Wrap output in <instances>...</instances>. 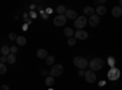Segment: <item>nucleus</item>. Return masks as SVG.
<instances>
[{
  "instance_id": "obj_14",
  "label": "nucleus",
  "mask_w": 122,
  "mask_h": 90,
  "mask_svg": "<svg viewBox=\"0 0 122 90\" xmlns=\"http://www.w3.org/2000/svg\"><path fill=\"white\" fill-rule=\"evenodd\" d=\"M6 60H7V63H10V65H14L15 62H16V55L15 54H9L7 56H6Z\"/></svg>"
},
{
  "instance_id": "obj_10",
  "label": "nucleus",
  "mask_w": 122,
  "mask_h": 90,
  "mask_svg": "<svg viewBox=\"0 0 122 90\" xmlns=\"http://www.w3.org/2000/svg\"><path fill=\"white\" fill-rule=\"evenodd\" d=\"M66 18H70V19H76L77 18V12L75 11V10H66Z\"/></svg>"
},
{
  "instance_id": "obj_32",
  "label": "nucleus",
  "mask_w": 122,
  "mask_h": 90,
  "mask_svg": "<svg viewBox=\"0 0 122 90\" xmlns=\"http://www.w3.org/2000/svg\"><path fill=\"white\" fill-rule=\"evenodd\" d=\"M46 12H48V14H51V12H53V10L50 9V7H48V9H46Z\"/></svg>"
},
{
  "instance_id": "obj_4",
  "label": "nucleus",
  "mask_w": 122,
  "mask_h": 90,
  "mask_svg": "<svg viewBox=\"0 0 122 90\" xmlns=\"http://www.w3.org/2000/svg\"><path fill=\"white\" fill-rule=\"evenodd\" d=\"M62 72H64V67H62V65H60V63L55 65L51 69H50V74H51L53 78L61 76V74H62Z\"/></svg>"
},
{
  "instance_id": "obj_16",
  "label": "nucleus",
  "mask_w": 122,
  "mask_h": 90,
  "mask_svg": "<svg viewBox=\"0 0 122 90\" xmlns=\"http://www.w3.org/2000/svg\"><path fill=\"white\" fill-rule=\"evenodd\" d=\"M16 42H17V44H18L20 46H23L27 40H26V38H25L23 35H18V37L16 38Z\"/></svg>"
},
{
  "instance_id": "obj_29",
  "label": "nucleus",
  "mask_w": 122,
  "mask_h": 90,
  "mask_svg": "<svg viewBox=\"0 0 122 90\" xmlns=\"http://www.w3.org/2000/svg\"><path fill=\"white\" fill-rule=\"evenodd\" d=\"M0 90H10V88L7 85H1V88H0Z\"/></svg>"
},
{
  "instance_id": "obj_27",
  "label": "nucleus",
  "mask_w": 122,
  "mask_h": 90,
  "mask_svg": "<svg viewBox=\"0 0 122 90\" xmlns=\"http://www.w3.org/2000/svg\"><path fill=\"white\" fill-rule=\"evenodd\" d=\"M29 16L32 17V18H37V12H36V11H33V10H32V11L29 12Z\"/></svg>"
},
{
  "instance_id": "obj_17",
  "label": "nucleus",
  "mask_w": 122,
  "mask_h": 90,
  "mask_svg": "<svg viewBox=\"0 0 122 90\" xmlns=\"http://www.w3.org/2000/svg\"><path fill=\"white\" fill-rule=\"evenodd\" d=\"M54 83H55V79H54L51 76L45 77V84H46L48 86H53V85H54Z\"/></svg>"
},
{
  "instance_id": "obj_3",
  "label": "nucleus",
  "mask_w": 122,
  "mask_h": 90,
  "mask_svg": "<svg viewBox=\"0 0 122 90\" xmlns=\"http://www.w3.org/2000/svg\"><path fill=\"white\" fill-rule=\"evenodd\" d=\"M120 74H121L120 69L114 66V67H110L109 72H107V78L110 79V81L114 82V81H117V79L120 78Z\"/></svg>"
},
{
  "instance_id": "obj_6",
  "label": "nucleus",
  "mask_w": 122,
  "mask_h": 90,
  "mask_svg": "<svg viewBox=\"0 0 122 90\" xmlns=\"http://www.w3.org/2000/svg\"><path fill=\"white\" fill-rule=\"evenodd\" d=\"M84 78L88 83H95L97 82V76H95V72L93 71H86L84 72Z\"/></svg>"
},
{
  "instance_id": "obj_21",
  "label": "nucleus",
  "mask_w": 122,
  "mask_h": 90,
  "mask_svg": "<svg viewBox=\"0 0 122 90\" xmlns=\"http://www.w3.org/2000/svg\"><path fill=\"white\" fill-rule=\"evenodd\" d=\"M0 52H1L3 56H7V55L10 54V47H9V46H3L1 50H0Z\"/></svg>"
},
{
  "instance_id": "obj_31",
  "label": "nucleus",
  "mask_w": 122,
  "mask_h": 90,
  "mask_svg": "<svg viewBox=\"0 0 122 90\" xmlns=\"http://www.w3.org/2000/svg\"><path fill=\"white\" fill-rule=\"evenodd\" d=\"M42 74H43V76H45V77H48V72H45L44 69H42Z\"/></svg>"
},
{
  "instance_id": "obj_25",
  "label": "nucleus",
  "mask_w": 122,
  "mask_h": 90,
  "mask_svg": "<svg viewBox=\"0 0 122 90\" xmlns=\"http://www.w3.org/2000/svg\"><path fill=\"white\" fill-rule=\"evenodd\" d=\"M16 38H17V35L14 32H11V33L9 34V39H10V40H16Z\"/></svg>"
},
{
  "instance_id": "obj_12",
  "label": "nucleus",
  "mask_w": 122,
  "mask_h": 90,
  "mask_svg": "<svg viewBox=\"0 0 122 90\" xmlns=\"http://www.w3.org/2000/svg\"><path fill=\"white\" fill-rule=\"evenodd\" d=\"M46 56H48L46 49H39L37 51V57L38 58H46Z\"/></svg>"
},
{
  "instance_id": "obj_9",
  "label": "nucleus",
  "mask_w": 122,
  "mask_h": 90,
  "mask_svg": "<svg viewBox=\"0 0 122 90\" xmlns=\"http://www.w3.org/2000/svg\"><path fill=\"white\" fill-rule=\"evenodd\" d=\"M77 39H81V40H84V39L88 38V33L84 31V29H78V31L73 34Z\"/></svg>"
},
{
  "instance_id": "obj_28",
  "label": "nucleus",
  "mask_w": 122,
  "mask_h": 90,
  "mask_svg": "<svg viewBox=\"0 0 122 90\" xmlns=\"http://www.w3.org/2000/svg\"><path fill=\"white\" fill-rule=\"evenodd\" d=\"M6 61H7V60H6V56H3V55L0 56V62H1V63H5Z\"/></svg>"
},
{
  "instance_id": "obj_24",
  "label": "nucleus",
  "mask_w": 122,
  "mask_h": 90,
  "mask_svg": "<svg viewBox=\"0 0 122 90\" xmlns=\"http://www.w3.org/2000/svg\"><path fill=\"white\" fill-rule=\"evenodd\" d=\"M67 44H68L70 46H72V45H75V44H76V39H75V38H70L68 40H67Z\"/></svg>"
},
{
  "instance_id": "obj_2",
  "label": "nucleus",
  "mask_w": 122,
  "mask_h": 90,
  "mask_svg": "<svg viewBox=\"0 0 122 90\" xmlns=\"http://www.w3.org/2000/svg\"><path fill=\"white\" fill-rule=\"evenodd\" d=\"M73 63H75L78 68H81V69H86V68L88 67L87 58H84V57H82V56H76V57L73 58Z\"/></svg>"
},
{
  "instance_id": "obj_30",
  "label": "nucleus",
  "mask_w": 122,
  "mask_h": 90,
  "mask_svg": "<svg viewBox=\"0 0 122 90\" xmlns=\"http://www.w3.org/2000/svg\"><path fill=\"white\" fill-rule=\"evenodd\" d=\"M78 74H79V76H84V69H79Z\"/></svg>"
},
{
  "instance_id": "obj_15",
  "label": "nucleus",
  "mask_w": 122,
  "mask_h": 90,
  "mask_svg": "<svg viewBox=\"0 0 122 90\" xmlns=\"http://www.w3.org/2000/svg\"><path fill=\"white\" fill-rule=\"evenodd\" d=\"M95 11H97V15H98V16H100V15H105V14H106V7L103 6V5H100V6L97 7Z\"/></svg>"
},
{
  "instance_id": "obj_26",
  "label": "nucleus",
  "mask_w": 122,
  "mask_h": 90,
  "mask_svg": "<svg viewBox=\"0 0 122 90\" xmlns=\"http://www.w3.org/2000/svg\"><path fill=\"white\" fill-rule=\"evenodd\" d=\"M17 51V46H11L10 47V54H16Z\"/></svg>"
},
{
  "instance_id": "obj_11",
  "label": "nucleus",
  "mask_w": 122,
  "mask_h": 90,
  "mask_svg": "<svg viewBox=\"0 0 122 90\" xmlns=\"http://www.w3.org/2000/svg\"><path fill=\"white\" fill-rule=\"evenodd\" d=\"M111 14H112L114 17H120V16L122 15V9H121V6H114Z\"/></svg>"
},
{
  "instance_id": "obj_34",
  "label": "nucleus",
  "mask_w": 122,
  "mask_h": 90,
  "mask_svg": "<svg viewBox=\"0 0 122 90\" xmlns=\"http://www.w3.org/2000/svg\"><path fill=\"white\" fill-rule=\"evenodd\" d=\"M49 90H53V89H49Z\"/></svg>"
},
{
  "instance_id": "obj_22",
  "label": "nucleus",
  "mask_w": 122,
  "mask_h": 90,
  "mask_svg": "<svg viewBox=\"0 0 122 90\" xmlns=\"http://www.w3.org/2000/svg\"><path fill=\"white\" fill-rule=\"evenodd\" d=\"M115 57H112V56H109L107 57V65L110 66V67H114L115 66Z\"/></svg>"
},
{
  "instance_id": "obj_7",
  "label": "nucleus",
  "mask_w": 122,
  "mask_h": 90,
  "mask_svg": "<svg viewBox=\"0 0 122 90\" xmlns=\"http://www.w3.org/2000/svg\"><path fill=\"white\" fill-rule=\"evenodd\" d=\"M67 21V18L65 15H57L55 18H54V24L57 26V27H61V26H64Z\"/></svg>"
},
{
  "instance_id": "obj_23",
  "label": "nucleus",
  "mask_w": 122,
  "mask_h": 90,
  "mask_svg": "<svg viewBox=\"0 0 122 90\" xmlns=\"http://www.w3.org/2000/svg\"><path fill=\"white\" fill-rule=\"evenodd\" d=\"M7 72V68L5 66V63H1L0 62V74H5Z\"/></svg>"
},
{
  "instance_id": "obj_20",
  "label": "nucleus",
  "mask_w": 122,
  "mask_h": 90,
  "mask_svg": "<svg viewBox=\"0 0 122 90\" xmlns=\"http://www.w3.org/2000/svg\"><path fill=\"white\" fill-rule=\"evenodd\" d=\"M56 12H57L59 15H64V14L66 12V7H65L64 5H59V6L56 7Z\"/></svg>"
},
{
  "instance_id": "obj_8",
  "label": "nucleus",
  "mask_w": 122,
  "mask_h": 90,
  "mask_svg": "<svg viewBox=\"0 0 122 90\" xmlns=\"http://www.w3.org/2000/svg\"><path fill=\"white\" fill-rule=\"evenodd\" d=\"M87 22H88L92 27H95V26H98L99 22H100V17L94 14V15H92V16L89 17V19H87Z\"/></svg>"
},
{
  "instance_id": "obj_5",
  "label": "nucleus",
  "mask_w": 122,
  "mask_h": 90,
  "mask_svg": "<svg viewBox=\"0 0 122 90\" xmlns=\"http://www.w3.org/2000/svg\"><path fill=\"white\" fill-rule=\"evenodd\" d=\"M87 24V18L86 16H78L76 18V21H75V26L77 29H83Z\"/></svg>"
},
{
  "instance_id": "obj_1",
  "label": "nucleus",
  "mask_w": 122,
  "mask_h": 90,
  "mask_svg": "<svg viewBox=\"0 0 122 90\" xmlns=\"http://www.w3.org/2000/svg\"><path fill=\"white\" fill-rule=\"evenodd\" d=\"M88 66L90 68V71L97 72V71H100V69L105 66V61L100 57H95V58H92L88 62Z\"/></svg>"
},
{
  "instance_id": "obj_19",
  "label": "nucleus",
  "mask_w": 122,
  "mask_h": 90,
  "mask_svg": "<svg viewBox=\"0 0 122 90\" xmlns=\"http://www.w3.org/2000/svg\"><path fill=\"white\" fill-rule=\"evenodd\" d=\"M54 61H55V57H54V56H51V55H48V56H46V58H45V62H46V65H48V66H51V65L54 63Z\"/></svg>"
},
{
  "instance_id": "obj_33",
  "label": "nucleus",
  "mask_w": 122,
  "mask_h": 90,
  "mask_svg": "<svg viewBox=\"0 0 122 90\" xmlns=\"http://www.w3.org/2000/svg\"><path fill=\"white\" fill-rule=\"evenodd\" d=\"M27 29H28V26L25 24V26H23V31H27Z\"/></svg>"
},
{
  "instance_id": "obj_13",
  "label": "nucleus",
  "mask_w": 122,
  "mask_h": 90,
  "mask_svg": "<svg viewBox=\"0 0 122 90\" xmlns=\"http://www.w3.org/2000/svg\"><path fill=\"white\" fill-rule=\"evenodd\" d=\"M64 34H65L66 37H68V38H72L73 34H75V31H73L72 28H70V27H66V28L64 29Z\"/></svg>"
},
{
  "instance_id": "obj_18",
  "label": "nucleus",
  "mask_w": 122,
  "mask_h": 90,
  "mask_svg": "<svg viewBox=\"0 0 122 90\" xmlns=\"http://www.w3.org/2000/svg\"><path fill=\"white\" fill-rule=\"evenodd\" d=\"M94 11H95V10L92 7V6H86V7L83 9V12H84L86 15H89V16L94 15Z\"/></svg>"
}]
</instances>
